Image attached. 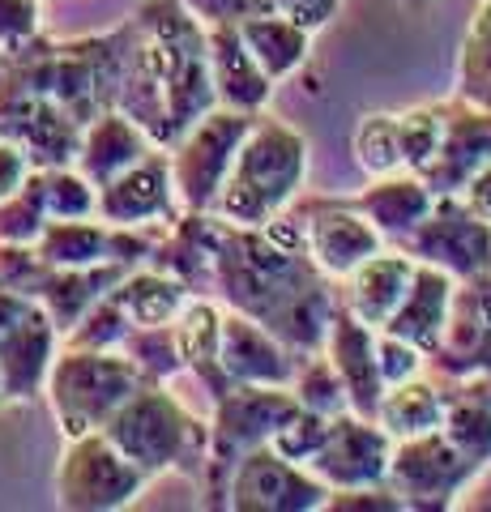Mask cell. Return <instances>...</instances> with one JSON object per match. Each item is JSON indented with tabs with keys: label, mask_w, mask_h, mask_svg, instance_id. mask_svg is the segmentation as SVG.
<instances>
[{
	"label": "cell",
	"mask_w": 491,
	"mask_h": 512,
	"mask_svg": "<svg viewBox=\"0 0 491 512\" xmlns=\"http://www.w3.org/2000/svg\"><path fill=\"white\" fill-rule=\"evenodd\" d=\"M214 107L205 26L184 9V0H146L124 22L116 111H124L158 150H171Z\"/></svg>",
	"instance_id": "cell-1"
},
{
	"label": "cell",
	"mask_w": 491,
	"mask_h": 512,
	"mask_svg": "<svg viewBox=\"0 0 491 512\" xmlns=\"http://www.w3.org/2000/svg\"><path fill=\"white\" fill-rule=\"evenodd\" d=\"M210 291H218L223 308L257 320L295 355L321 350L338 308L329 278L308 261L304 248H287L261 227H231V222L214 256Z\"/></svg>",
	"instance_id": "cell-2"
},
{
	"label": "cell",
	"mask_w": 491,
	"mask_h": 512,
	"mask_svg": "<svg viewBox=\"0 0 491 512\" xmlns=\"http://www.w3.org/2000/svg\"><path fill=\"white\" fill-rule=\"evenodd\" d=\"M120 64L124 26L86 39H47L39 30L22 47L0 52V94H35L86 128L116 107Z\"/></svg>",
	"instance_id": "cell-3"
},
{
	"label": "cell",
	"mask_w": 491,
	"mask_h": 512,
	"mask_svg": "<svg viewBox=\"0 0 491 512\" xmlns=\"http://www.w3.org/2000/svg\"><path fill=\"white\" fill-rule=\"evenodd\" d=\"M308 180V141L274 116H252L248 133L223 175V188L210 205L231 227H265L299 197Z\"/></svg>",
	"instance_id": "cell-4"
},
{
	"label": "cell",
	"mask_w": 491,
	"mask_h": 512,
	"mask_svg": "<svg viewBox=\"0 0 491 512\" xmlns=\"http://www.w3.org/2000/svg\"><path fill=\"white\" fill-rule=\"evenodd\" d=\"M99 431L150 478V483L171 470L201 474L205 444H210V423H201L197 414L158 380H146L141 389H133Z\"/></svg>",
	"instance_id": "cell-5"
},
{
	"label": "cell",
	"mask_w": 491,
	"mask_h": 512,
	"mask_svg": "<svg viewBox=\"0 0 491 512\" xmlns=\"http://www.w3.org/2000/svg\"><path fill=\"white\" fill-rule=\"evenodd\" d=\"M141 384H146V376L120 350L60 346L43 376V393L52 402V419L60 427V436L73 440V436H86V431H99L112 419V410Z\"/></svg>",
	"instance_id": "cell-6"
},
{
	"label": "cell",
	"mask_w": 491,
	"mask_h": 512,
	"mask_svg": "<svg viewBox=\"0 0 491 512\" xmlns=\"http://www.w3.org/2000/svg\"><path fill=\"white\" fill-rule=\"evenodd\" d=\"M295 410L299 402L291 384H231L218 397L210 419V444H205L201 461V508H223L231 466L257 444H269L278 423Z\"/></svg>",
	"instance_id": "cell-7"
},
{
	"label": "cell",
	"mask_w": 491,
	"mask_h": 512,
	"mask_svg": "<svg viewBox=\"0 0 491 512\" xmlns=\"http://www.w3.org/2000/svg\"><path fill=\"white\" fill-rule=\"evenodd\" d=\"M150 478L141 474L103 431L65 440V457L56 466V504L69 512H112L133 504Z\"/></svg>",
	"instance_id": "cell-8"
},
{
	"label": "cell",
	"mask_w": 491,
	"mask_h": 512,
	"mask_svg": "<svg viewBox=\"0 0 491 512\" xmlns=\"http://www.w3.org/2000/svg\"><path fill=\"white\" fill-rule=\"evenodd\" d=\"M398 248L415 265H432L453 282H466L491 269V222H483L457 192H445L432 197L427 214Z\"/></svg>",
	"instance_id": "cell-9"
},
{
	"label": "cell",
	"mask_w": 491,
	"mask_h": 512,
	"mask_svg": "<svg viewBox=\"0 0 491 512\" xmlns=\"http://www.w3.org/2000/svg\"><path fill=\"white\" fill-rule=\"evenodd\" d=\"M248 124H252L248 111L214 107L167 150L171 184H176L180 210H210L214 205L231 158H235V150H240V141L248 133Z\"/></svg>",
	"instance_id": "cell-10"
},
{
	"label": "cell",
	"mask_w": 491,
	"mask_h": 512,
	"mask_svg": "<svg viewBox=\"0 0 491 512\" xmlns=\"http://www.w3.org/2000/svg\"><path fill=\"white\" fill-rule=\"evenodd\" d=\"M474 470L479 466L436 427V431H427V436L393 440L385 487L398 495L402 508L445 512V508H453L457 491L466 487V478Z\"/></svg>",
	"instance_id": "cell-11"
},
{
	"label": "cell",
	"mask_w": 491,
	"mask_h": 512,
	"mask_svg": "<svg viewBox=\"0 0 491 512\" xmlns=\"http://www.w3.org/2000/svg\"><path fill=\"white\" fill-rule=\"evenodd\" d=\"M60 350V333L39 299L0 291V393L5 402H30Z\"/></svg>",
	"instance_id": "cell-12"
},
{
	"label": "cell",
	"mask_w": 491,
	"mask_h": 512,
	"mask_svg": "<svg viewBox=\"0 0 491 512\" xmlns=\"http://www.w3.org/2000/svg\"><path fill=\"white\" fill-rule=\"evenodd\" d=\"M325 483L308 466H295L269 444L244 453L227 474L223 508L231 512H316L325 504Z\"/></svg>",
	"instance_id": "cell-13"
},
{
	"label": "cell",
	"mask_w": 491,
	"mask_h": 512,
	"mask_svg": "<svg viewBox=\"0 0 491 512\" xmlns=\"http://www.w3.org/2000/svg\"><path fill=\"white\" fill-rule=\"evenodd\" d=\"M287 210L299 222L308 261L321 269L329 282H342L351 269H359L368 256L389 248L380 231L363 218L351 201H291Z\"/></svg>",
	"instance_id": "cell-14"
},
{
	"label": "cell",
	"mask_w": 491,
	"mask_h": 512,
	"mask_svg": "<svg viewBox=\"0 0 491 512\" xmlns=\"http://www.w3.org/2000/svg\"><path fill=\"white\" fill-rule=\"evenodd\" d=\"M423 372L436 380L491 372V269L453 286L445 329H440L436 346L427 350Z\"/></svg>",
	"instance_id": "cell-15"
},
{
	"label": "cell",
	"mask_w": 491,
	"mask_h": 512,
	"mask_svg": "<svg viewBox=\"0 0 491 512\" xmlns=\"http://www.w3.org/2000/svg\"><path fill=\"white\" fill-rule=\"evenodd\" d=\"M393 440L376 419H363L355 410H342L329 419L321 448L308 457V470L321 483L334 487H376L389 474Z\"/></svg>",
	"instance_id": "cell-16"
},
{
	"label": "cell",
	"mask_w": 491,
	"mask_h": 512,
	"mask_svg": "<svg viewBox=\"0 0 491 512\" xmlns=\"http://www.w3.org/2000/svg\"><path fill=\"white\" fill-rule=\"evenodd\" d=\"M180 214L176 184H171L167 150H150L141 163L120 171L94 192V218L112 227H163Z\"/></svg>",
	"instance_id": "cell-17"
},
{
	"label": "cell",
	"mask_w": 491,
	"mask_h": 512,
	"mask_svg": "<svg viewBox=\"0 0 491 512\" xmlns=\"http://www.w3.org/2000/svg\"><path fill=\"white\" fill-rule=\"evenodd\" d=\"M223 231L227 222L210 210H180L171 222L158 227L146 265L180 278L193 295H205L214 278V256H218V244H223Z\"/></svg>",
	"instance_id": "cell-18"
},
{
	"label": "cell",
	"mask_w": 491,
	"mask_h": 512,
	"mask_svg": "<svg viewBox=\"0 0 491 512\" xmlns=\"http://www.w3.org/2000/svg\"><path fill=\"white\" fill-rule=\"evenodd\" d=\"M491 163V111L462 103L453 94L445 99V141H440L436 163L423 171V184L432 188V197L445 192H462L474 171Z\"/></svg>",
	"instance_id": "cell-19"
},
{
	"label": "cell",
	"mask_w": 491,
	"mask_h": 512,
	"mask_svg": "<svg viewBox=\"0 0 491 512\" xmlns=\"http://www.w3.org/2000/svg\"><path fill=\"white\" fill-rule=\"evenodd\" d=\"M321 355L334 363L351 410L363 414V419H372L380 397H385V380H380V367H376V329H368L363 320H355L338 303L334 320H329V329H325Z\"/></svg>",
	"instance_id": "cell-20"
},
{
	"label": "cell",
	"mask_w": 491,
	"mask_h": 512,
	"mask_svg": "<svg viewBox=\"0 0 491 512\" xmlns=\"http://www.w3.org/2000/svg\"><path fill=\"white\" fill-rule=\"evenodd\" d=\"M304 355H295L287 342H278L269 329L240 312L223 308V342H218V367L231 384H291Z\"/></svg>",
	"instance_id": "cell-21"
},
{
	"label": "cell",
	"mask_w": 491,
	"mask_h": 512,
	"mask_svg": "<svg viewBox=\"0 0 491 512\" xmlns=\"http://www.w3.org/2000/svg\"><path fill=\"white\" fill-rule=\"evenodd\" d=\"M205 52H210V77H214V99L218 107H231V111H257L269 107L274 99V82L265 77V69L252 52L244 47L240 30L231 22L227 26H205Z\"/></svg>",
	"instance_id": "cell-22"
},
{
	"label": "cell",
	"mask_w": 491,
	"mask_h": 512,
	"mask_svg": "<svg viewBox=\"0 0 491 512\" xmlns=\"http://www.w3.org/2000/svg\"><path fill=\"white\" fill-rule=\"evenodd\" d=\"M410 278H415V261L402 248H380L376 256H368L359 269L342 278L346 295L338 303L368 329H385V320L398 312V303L410 291Z\"/></svg>",
	"instance_id": "cell-23"
},
{
	"label": "cell",
	"mask_w": 491,
	"mask_h": 512,
	"mask_svg": "<svg viewBox=\"0 0 491 512\" xmlns=\"http://www.w3.org/2000/svg\"><path fill=\"white\" fill-rule=\"evenodd\" d=\"M150 150H158L154 141L141 133V128L124 116V111H103L82 128V141H77L73 167L86 175L94 188H103L107 180H116L120 171H129L133 163H141Z\"/></svg>",
	"instance_id": "cell-24"
},
{
	"label": "cell",
	"mask_w": 491,
	"mask_h": 512,
	"mask_svg": "<svg viewBox=\"0 0 491 512\" xmlns=\"http://www.w3.org/2000/svg\"><path fill=\"white\" fill-rule=\"evenodd\" d=\"M176 329V346H180V363L205 393L223 397L231 389V376L218 367V342H223V303L210 295H188L184 308L171 320Z\"/></svg>",
	"instance_id": "cell-25"
},
{
	"label": "cell",
	"mask_w": 491,
	"mask_h": 512,
	"mask_svg": "<svg viewBox=\"0 0 491 512\" xmlns=\"http://www.w3.org/2000/svg\"><path fill=\"white\" fill-rule=\"evenodd\" d=\"M351 205L380 231V239H385L389 248H398L402 239L415 231V222L427 214L432 188L410 171H393V175H376Z\"/></svg>",
	"instance_id": "cell-26"
},
{
	"label": "cell",
	"mask_w": 491,
	"mask_h": 512,
	"mask_svg": "<svg viewBox=\"0 0 491 512\" xmlns=\"http://www.w3.org/2000/svg\"><path fill=\"white\" fill-rule=\"evenodd\" d=\"M453 278L440 274L432 265H415V278H410V291L398 303V312L385 320V333L402 338L410 346H419L423 355L436 346L440 329H445V316H449V299H453Z\"/></svg>",
	"instance_id": "cell-27"
},
{
	"label": "cell",
	"mask_w": 491,
	"mask_h": 512,
	"mask_svg": "<svg viewBox=\"0 0 491 512\" xmlns=\"http://www.w3.org/2000/svg\"><path fill=\"white\" fill-rule=\"evenodd\" d=\"M129 274V265H82V269H52L47 282L39 286V303L52 316L56 333H69L94 303H99L112 286Z\"/></svg>",
	"instance_id": "cell-28"
},
{
	"label": "cell",
	"mask_w": 491,
	"mask_h": 512,
	"mask_svg": "<svg viewBox=\"0 0 491 512\" xmlns=\"http://www.w3.org/2000/svg\"><path fill=\"white\" fill-rule=\"evenodd\" d=\"M235 30H240L244 47L252 52V60L261 64L265 77L274 86L304 69V60L312 52V35H308V30L287 22V18H278V13H252V18L235 22Z\"/></svg>",
	"instance_id": "cell-29"
},
{
	"label": "cell",
	"mask_w": 491,
	"mask_h": 512,
	"mask_svg": "<svg viewBox=\"0 0 491 512\" xmlns=\"http://www.w3.org/2000/svg\"><path fill=\"white\" fill-rule=\"evenodd\" d=\"M372 419L389 431V440L427 436L445 419V389H440L436 376H423V372L402 384H389Z\"/></svg>",
	"instance_id": "cell-30"
},
{
	"label": "cell",
	"mask_w": 491,
	"mask_h": 512,
	"mask_svg": "<svg viewBox=\"0 0 491 512\" xmlns=\"http://www.w3.org/2000/svg\"><path fill=\"white\" fill-rule=\"evenodd\" d=\"M193 295L180 278L163 274L154 265H133L116 286L112 299L120 303V312L129 316V325H167L184 308V299Z\"/></svg>",
	"instance_id": "cell-31"
},
{
	"label": "cell",
	"mask_w": 491,
	"mask_h": 512,
	"mask_svg": "<svg viewBox=\"0 0 491 512\" xmlns=\"http://www.w3.org/2000/svg\"><path fill=\"white\" fill-rule=\"evenodd\" d=\"M457 99L491 111V0H479L457 52Z\"/></svg>",
	"instance_id": "cell-32"
},
{
	"label": "cell",
	"mask_w": 491,
	"mask_h": 512,
	"mask_svg": "<svg viewBox=\"0 0 491 512\" xmlns=\"http://www.w3.org/2000/svg\"><path fill=\"white\" fill-rule=\"evenodd\" d=\"M393 133H398L402 171L423 180V171L436 163L440 141H445V103H423V107L393 111Z\"/></svg>",
	"instance_id": "cell-33"
},
{
	"label": "cell",
	"mask_w": 491,
	"mask_h": 512,
	"mask_svg": "<svg viewBox=\"0 0 491 512\" xmlns=\"http://www.w3.org/2000/svg\"><path fill=\"white\" fill-rule=\"evenodd\" d=\"M120 355L129 359L146 380H158V384L184 376L171 320H167V325H133L129 333H124V342H120Z\"/></svg>",
	"instance_id": "cell-34"
},
{
	"label": "cell",
	"mask_w": 491,
	"mask_h": 512,
	"mask_svg": "<svg viewBox=\"0 0 491 512\" xmlns=\"http://www.w3.org/2000/svg\"><path fill=\"white\" fill-rule=\"evenodd\" d=\"M43 214L52 218H94V188L77 167H35Z\"/></svg>",
	"instance_id": "cell-35"
},
{
	"label": "cell",
	"mask_w": 491,
	"mask_h": 512,
	"mask_svg": "<svg viewBox=\"0 0 491 512\" xmlns=\"http://www.w3.org/2000/svg\"><path fill=\"white\" fill-rule=\"evenodd\" d=\"M291 393H295V402L304 406V410L325 414V419H334V414L351 410L342 380H338V372H334V363H329L321 350H316V355H304V359H299L295 380H291Z\"/></svg>",
	"instance_id": "cell-36"
},
{
	"label": "cell",
	"mask_w": 491,
	"mask_h": 512,
	"mask_svg": "<svg viewBox=\"0 0 491 512\" xmlns=\"http://www.w3.org/2000/svg\"><path fill=\"white\" fill-rule=\"evenodd\" d=\"M351 154H355V163L372 175V180H376V175L402 171L398 133H393V111H372V116H359L355 133H351Z\"/></svg>",
	"instance_id": "cell-37"
},
{
	"label": "cell",
	"mask_w": 491,
	"mask_h": 512,
	"mask_svg": "<svg viewBox=\"0 0 491 512\" xmlns=\"http://www.w3.org/2000/svg\"><path fill=\"white\" fill-rule=\"evenodd\" d=\"M129 329H133L129 316L120 312V303L112 299V291H107L69 333H60V342L73 346V350H120V342H124V333Z\"/></svg>",
	"instance_id": "cell-38"
},
{
	"label": "cell",
	"mask_w": 491,
	"mask_h": 512,
	"mask_svg": "<svg viewBox=\"0 0 491 512\" xmlns=\"http://www.w3.org/2000/svg\"><path fill=\"white\" fill-rule=\"evenodd\" d=\"M43 227H47V214H43L35 167H30L22 188L0 201V244H35L43 235Z\"/></svg>",
	"instance_id": "cell-39"
},
{
	"label": "cell",
	"mask_w": 491,
	"mask_h": 512,
	"mask_svg": "<svg viewBox=\"0 0 491 512\" xmlns=\"http://www.w3.org/2000/svg\"><path fill=\"white\" fill-rule=\"evenodd\" d=\"M325 427H329L325 414H312V410L299 406L295 414H287V419L278 423V431L269 436V448H274V453H282L287 461H295V466H308V457H312L316 448H321V440H325Z\"/></svg>",
	"instance_id": "cell-40"
},
{
	"label": "cell",
	"mask_w": 491,
	"mask_h": 512,
	"mask_svg": "<svg viewBox=\"0 0 491 512\" xmlns=\"http://www.w3.org/2000/svg\"><path fill=\"white\" fill-rule=\"evenodd\" d=\"M52 274V265L35 252V244H0V291L39 295V286Z\"/></svg>",
	"instance_id": "cell-41"
},
{
	"label": "cell",
	"mask_w": 491,
	"mask_h": 512,
	"mask_svg": "<svg viewBox=\"0 0 491 512\" xmlns=\"http://www.w3.org/2000/svg\"><path fill=\"white\" fill-rule=\"evenodd\" d=\"M423 363H427V355H423L419 346H410L402 338H393V333L376 329V367H380V380H385V389H389V384H402L410 376H419Z\"/></svg>",
	"instance_id": "cell-42"
},
{
	"label": "cell",
	"mask_w": 491,
	"mask_h": 512,
	"mask_svg": "<svg viewBox=\"0 0 491 512\" xmlns=\"http://www.w3.org/2000/svg\"><path fill=\"white\" fill-rule=\"evenodd\" d=\"M325 512H402V500L385 483L376 487H334L325 491Z\"/></svg>",
	"instance_id": "cell-43"
},
{
	"label": "cell",
	"mask_w": 491,
	"mask_h": 512,
	"mask_svg": "<svg viewBox=\"0 0 491 512\" xmlns=\"http://www.w3.org/2000/svg\"><path fill=\"white\" fill-rule=\"evenodd\" d=\"M257 5L261 13H278V18H287L295 26H304L308 35H316V30H325L338 18L342 0H257Z\"/></svg>",
	"instance_id": "cell-44"
},
{
	"label": "cell",
	"mask_w": 491,
	"mask_h": 512,
	"mask_svg": "<svg viewBox=\"0 0 491 512\" xmlns=\"http://www.w3.org/2000/svg\"><path fill=\"white\" fill-rule=\"evenodd\" d=\"M39 35V0H0V52Z\"/></svg>",
	"instance_id": "cell-45"
},
{
	"label": "cell",
	"mask_w": 491,
	"mask_h": 512,
	"mask_svg": "<svg viewBox=\"0 0 491 512\" xmlns=\"http://www.w3.org/2000/svg\"><path fill=\"white\" fill-rule=\"evenodd\" d=\"M184 9L193 13V18L201 26H235V22H244L252 18V13H261L257 0H184Z\"/></svg>",
	"instance_id": "cell-46"
},
{
	"label": "cell",
	"mask_w": 491,
	"mask_h": 512,
	"mask_svg": "<svg viewBox=\"0 0 491 512\" xmlns=\"http://www.w3.org/2000/svg\"><path fill=\"white\" fill-rule=\"evenodd\" d=\"M26 175H30V158L13 146V141L0 137V201L13 197V192L22 188Z\"/></svg>",
	"instance_id": "cell-47"
},
{
	"label": "cell",
	"mask_w": 491,
	"mask_h": 512,
	"mask_svg": "<svg viewBox=\"0 0 491 512\" xmlns=\"http://www.w3.org/2000/svg\"><path fill=\"white\" fill-rule=\"evenodd\" d=\"M457 197H462L483 222H491V163H487L483 171H474L470 180H466V188L457 192Z\"/></svg>",
	"instance_id": "cell-48"
},
{
	"label": "cell",
	"mask_w": 491,
	"mask_h": 512,
	"mask_svg": "<svg viewBox=\"0 0 491 512\" xmlns=\"http://www.w3.org/2000/svg\"><path fill=\"white\" fill-rule=\"evenodd\" d=\"M406 5H427V0H406Z\"/></svg>",
	"instance_id": "cell-49"
},
{
	"label": "cell",
	"mask_w": 491,
	"mask_h": 512,
	"mask_svg": "<svg viewBox=\"0 0 491 512\" xmlns=\"http://www.w3.org/2000/svg\"><path fill=\"white\" fill-rule=\"evenodd\" d=\"M0 402H5V393H0Z\"/></svg>",
	"instance_id": "cell-50"
}]
</instances>
